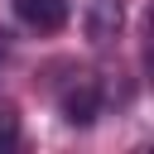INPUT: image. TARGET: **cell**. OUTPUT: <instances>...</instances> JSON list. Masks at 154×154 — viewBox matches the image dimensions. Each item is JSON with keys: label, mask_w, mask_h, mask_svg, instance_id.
<instances>
[{"label": "cell", "mask_w": 154, "mask_h": 154, "mask_svg": "<svg viewBox=\"0 0 154 154\" xmlns=\"http://www.w3.org/2000/svg\"><path fill=\"white\" fill-rule=\"evenodd\" d=\"M63 116L72 120V125H91L96 116H101V82L96 77H87V72H77L67 87H63Z\"/></svg>", "instance_id": "obj_1"}, {"label": "cell", "mask_w": 154, "mask_h": 154, "mask_svg": "<svg viewBox=\"0 0 154 154\" xmlns=\"http://www.w3.org/2000/svg\"><path fill=\"white\" fill-rule=\"evenodd\" d=\"M14 5V14L29 24V29H38V34H58L63 24H67V0H10Z\"/></svg>", "instance_id": "obj_2"}, {"label": "cell", "mask_w": 154, "mask_h": 154, "mask_svg": "<svg viewBox=\"0 0 154 154\" xmlns=\"http://www.w3.org/2000/svg\"><path fill=\"white\" fill-rule=\"evenodd\" d=\"M116 34H120V0H91L87 5V38L106 43Z\"/></svg>", "instance_id": "obj_3"}, {"label": "cell", "mask_w": 154, "mask_h": 154, "mask_svg": "<svg viewBox=\"0 0 154 154\" xmlns=\"http://www.w3.org/2000/svg\"><path fill=\"white\" fill-rule=\"evenodd\" d=\"M14 140H19V120H14L10 106H0V149H10Z\"/></svg>", "instance_id": "obj_4"}]
</instances>
